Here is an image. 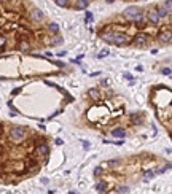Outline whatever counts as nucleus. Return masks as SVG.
Masks as SVG:
<instances>
[{
	"instance_id": "nucleus-1",
	"label": "nucleus",
	"mask_w": 172,
	"mask_h": 194,
	"mask_svg": "<svg viewBox=\"0 0 172 194\" xmlns=\"http://www.w3.org/2000/svg\"><path fill=\"white\" fill-rule=\"evenodd\" d=\"M102 40L107 41V43H110V45H115V46H124L128 43V37L124 34H120V32L102 34Z\"/></svg>"
},
{
	"instance_id": "nucleus-2",
	"label": "nucleus",
	"mask_w": 172,
	"mask_h": 194,
	"mask_svg": "<svg viewBox=\"0 0 172 194\" xmlns=\"http://www.w3.org/2000/svg\"><path fill=\"white\" fill-rule=\"evenodd\" d=\"M123 15L129 21H136V22H140L142 21V11L139 10L137 7H128L126 10H124Z\"/></svg>"
},
{
	"instance_id": "nucleus-3",
	"label": "nucleus",
	"mask_w": 172,
	"mask_h": 194,
	"mask_svg": "<svg viewBox=\"0 0 172 194\" xmlns=\"http://www.w3.org/2000/svg\"><path fill=\"white\" fill-rule=\"evenodd\" d=\"M24 135H26V131L22 127L19 126H15V127H11V131H10V138L15 143H19L24 140Z\"/></svg>"
},
{
	"instance_id": "nucleus-4",
	"label": "nucleus",
	"mask_w": 172,
	"mask_h": 194,
	"mask_svg": "<svg viewBox=\"0 0 172 194\" xmlns=\"http://www.w3.org/2000/svg\"><path fill=\"white\" fill-rule=\"evenodd\" d=\"M147 43H148V37H147V35H137L136 40H134V45L139 46V48L147 46Z\"/></svg>"
},
{
	"instance_id": "nucleus-5",
	"label": "nucleus",
	"mask_w": 172,
	"mask_h": 194,
	"mask_svg": "<svg viewBox=\"0 0 172 194\" xmlns=\"http://www.w3.org/2000/svg\"><path fill=\"white\" fill-rule=\"evenodd\" d=\"M158 41L161 45H169L171 43V32H161L159 37H158Z\"/></svg>"
},
{
	"instance_id": "nucleus-6",
	"label": "nucleus",
	"mask_w": 172,
	"mask_h": 194,
	"mask_svg": "<svg viewBox=\"0 0 172 194\" xmlns=\"http://www.w3.org/2000/svg\"><path fill=\"white\" fill-rule=\"evenodd\" d=\"M30 18H32V21L40 22L41 19H43V13H41V10H38V8H35V10L30 11Z\"/></svg>"
},
{
	"instance_id": "nucleus-7",
	"label": "nucleus",
	"mask_w": 172,
	"mask_h": 194,
	"mask_svg": "<svg viewBox=\"0 0 172 194\" xmlns=\"http://www.w3.org/2000/svg\"><path fill=\"white\" fill-rule=\"evenodd\" d=\"M147 18H148V21H150V24H153V26H156L158 22H159V19H161V18L158 16L156 11H150V13L147 15Z\"/></svg>"
},
{
	"instance_id": "nucleus-8",
	"label": "nucleus",
	"mask_w": 172,
	"mask_h": 194,
	"mask_svg": "<svg viewBox=\"0 0 172 194\" xmlns=\"http://www.w3.org/2000/svg\"><path fill=\"white\" fill-rule=\"evenodd\" d=\"M111 135H113V137H126V131L121 129V127L113 129V131H111Z\"/></svg>"
},
{
	"instance_id": "nucleus-9",
	"label": "nucleus",
	"mask_w": 172,
	"mask_h": 194,
	"mask_svg": "<svg viewBox=\"0 0 172 194\" xmlns=\"http://www.w3.org/2000/svg\"><path fill=\"white\" fill-rule=\"evenodd\" d=\"M37 153L38 154H48L49 153V146L48 145H38L37 146Z\"/></svg>"
},
{
	"instance_id": "nucleus-10",
	"label": "nucleus",
	"mask_w": 172,
	"mask_h": 194,
	"mask_svg": "<svg viewBox=\"0 0 172 194\" xmlns=\"http://www.w3.org/2000/svg\"><path fill=\"white\" fill-rule=\"evenodd\" d=\"M88 96H89L91 99H94V100L100 99V94H99V91H97V89H89V91H88Z\"/></svg>"
},
{
	"instance_id": "nucleus-11",
	"label": "nucleus",
	"mask_w": 172,
	"mask_h": 194,
	"mask_svg": "<svg viewBox=\"0 0 172 194\" xmlns=\"http://www.w3.org/2000/svg\"><path fill=\"white\" fill-rule=\"evenodd\" d=\"M105 189H107V183L105 182H99L96 184V191L97 193H105Z\"/></svg>"
},
{
	"instance_id": "nucleus-12",
	"label": "nucleus",
	"mask_w": 172,
	"mask_h": 194,
	"mask_svg": "<svg viewBox=\"0 0 172 194\" xmlns=\"http://www.w3.org/2000/svg\"><path fill=\"white\" fill-rule=\"evenodd\" d=\"M156 13H158V16L159 18H166L167 15H169V11L166 10L164 7H158V10H156Z\"/></svg>"
},
{
	"instance_id": "nucleus-13",
	"label": "nucleus",
	"mask_w": 172,
	"mask_h": 194,
	"mask_svg": "<svg viewBox=\"0 0 172 194\" xmlns=\"http://www.w3.org/2000/svg\"><path fill=\"white\" fill-rule=\"evenodd\" d=\"M88 5H89V3L83 2V0H77V3H75V8H77V10H85V8H88Z\"/></svg>"
},
{
	"instance_id": "nucleus-14",
	"label": "nucleus",
	"mask_w": 172,
	"mask_h": 194,
	"mask_svg": "<svg viewBox=\"0 0 172 194\" xmlns=\"http://www.w3.org/2000/svg\"><path fill=\"white\" fill-rule=\"evenodd\" d=\"M54 2H56V5H58V7H62V8L70 7V2H69V0H54Z\"/></svg>"
},
{
	"instance_id": "nucleus-15",
	"label": "nucleus",
	"mask_w": 172,
	"mask_h": 194,
	"mask_svg": "<svg viewBox=\"0 0 172 194\" xmlns=\"http://www.w3.org/2000/svg\"><path fill=\"white\" fill-rule=\"evenodd\" d=\"M19 49H21V51H29V49H30V45L27 43V41L22 40L21 43H19Z\"/></svg>"
},
{
	"instance_id": "nucleus-16",
	"label": "nucleus",
	"mask_w": 172,
	"mask_h": 194,
	"mask_svg": "<svg viewBox=\"0 0 172 194\" xmlns=\"http://www.w3.org/2000/svg\"><path fill=\"white\" fill-rule=\"evenodd\" d=\"M48 30H49V32H53V34H58V32H59V26L56 24V22H53V24H49V26H48Z\"/></svg>"
},
{
	"instance_id": "nucleus-17",
	"label": "nucleus",
	"mask_w": 172,
	"mask_h": 194,
	"mask_svg": "<svg viewBox=\"0 0 172 194\" xmlns=\"http://www.w3.org/2000/svg\"><path fill=\"white\" fill-rule=\"evenodd\" d=\"M59 43H62V38H61V37H54L53 40H49V45H59Z\"/></svg>"
},
{
	"instance_id": "nucleus-18",
	"label": "nucleus",
	"mask_w": 172,
	"mask_h": 194,
	"mask_svg": "<svg viewBox=\"0 0 172 194\" xmlns=\"http://www.w3.org/2000/svg\"><path fill=\"white\" fill-rule=\"evenodd\" d=\"M156 175V172H153V170H147L145 172V180H150V178H153Z\"/></svg>"
},
{
	"instance_id": "nucleus-19",
	"label": "nucleus",
	"mask_w": 172,
	"mask_h": 194,
	"mask_svg": "<svg viewBox=\"0 0 172 194\" xmlns=\"http://www.w3.org/2000/svg\"><path fill=\"white\" fill-rule=\"evenodd\" d=\"M132 123H134V124H142V123H143V118H142V116H134V118H132Z\"/></svg>"
},
{
	"instance_id": "nucleus-20",
	"label": "nucleus",
	"mask_w": 172,
	"mask_h": 194,
	"mask_svg": "<svg viewBox=\"0 0 172 194\" xmlns=\"http://www.w3.org/2000/svg\"><path fill=\"white\" fill-rule=\"evenodd\" d=\"M169 169H171V164H166V165H164V167H161V169H159V170H158V172H156V173H164V172H166V170H169Z\"/></svg>"
},
{
	"instance_id": "nucleus-21",
	"label": "nucleus",
	"mask_w": 172,
	"mask_h": 194,
	"mask_svg": "<svg viewBox=\"0 0 172 194\" xmlns=\"http://www.w3.org/2000/svg\"><path fill=\"white\" fill-rule=\"evenodd\" d=\"M161 72H162V75H166V76H169V75H171V68H169V67H166V68H162V70H161Z\"/></svg>"
},
{
	"instance_id": "nucleus-22",
	"label": "nucleus",
	"mask_w": 172,
	"mask_h": 194,
	"mask_svg": "<svg viewBox=\"0 0 172 194\" xmlns=\"http://www.w3.org/2000/svg\"><path fill=\"white\" fill-rule=\"evenodd\" d=\"M85 21H86V22H91V21H92V15H91L89 11L86 13V16H85Z\"/></svg>"
},
{
	"instance_id": "nucleus-23",
	"label": "nucleus",
	"mask_w": 172,
	"mask_h": 194,
	"mask_svg": "<svg viewBox=\"0 0 172 194\" xmlns=\"http://www.w3.org/2000/svg\"><path fill=\"white\" fill-rule=\"evenodd\" d=\"M109 164L111 165V167H117V164H120V161H118V159H115V161H109Z\"/></svg>"
},
{
	"instance_id": "nucleus-24",
	"label": "nucleus",
	"mask_w": 172,
	"mask_h": 194,
	"mask_svg": "<svg viewBox=\"0 0 172 194\" xmlns=\"http://www.w3.org/2000/svg\"><path fill=\"white\" fill-rule=\"evenodd\" d=\"M105 56H109V51H107V49H102V53H99V57H105Z\"/></svg>"
},
{
	"instance_id": "nucleus-25",
	"label": "nucleus",
	"mask_w": 172,
	"mask_h": 194,
	"mask_svg": "<svg viewBox=\"0 0 172 194\" xmlns=\"http://www.w3.org/2000/svg\"><path fill=\"white\" fill-rule=\"evenodd\" d=\"M171 5H172L171 0H166V10H167V11H171Z\"/></svg>"
},
{
	"instance_id": "nucleus-26",
	"label": "nucleus",
	"mask_w": 172,
	"mask_h": 194,
	"mask_svg": "<svg viewBox=\"0 0 172 194\" xmlns=\"http://www.w3.org/2000/svg\"><path fill=\"white\" fill-rule=\"evenodd\" d=\"M100 173H102V169L100 167H96L94 169V175H100Z\"/></svg>"
},
{
	"instance_id": "nucleus-27",
	"label": "nucleus",
	"mask_w": 172,
	"mask_h": 194,
	"mask_svg": "<svg viewBox=\"0 0 172 194\" xmlns=\"http://www.w3.org/2000/svg\"><path fill=\"white\" fill-rule=\"evenodd\" d=\"M128 186H121V188H120V193H128Z\"/></svg>"
},
{
	"instance_id": "nucleus-28",
	"label": "nucleus",
	"mask_w": 172,
	"mask_h": 194,
	"mask_svg": "<svg viewBox=\"0 0 172 194\" xmlns=\"http://www.w3.org/2000/svg\"><path fill=\"white\" fill-rule=\"evenodd\" d=\"M5 41H7V40H5V38H3V37H2V35H0V46H3V45H5Z\"/></svg>"
},
{
	"instance_id": "nucleus-29",
	"label": "nucleus",
	"mask_w": 172,
	"mask_h": 194,
	"mask_svg": "<svg viewBox=\"0 0 172 194\" xmlns=\"http://www.w3.org/2000/svg\"><path fill=\"white\" fill-rule=\"evenodd\" d=\"M83 146H85V148H89V142H83Z\"/></svg>"
},
{
	"instance_id": "nucleus-30",
	"label": "nucleus",
	"mask_w": 172,
	"mask_h": 194,
	"mask_svg": "<svg viewBox=\"0 0 172 194\" xmlns=\"http://www.w3.org/2000/svg\"><path fill=\"white\" fill-rule=\"evenodd\" d=\"M124 76H126L128 80H132V75H131V73H126V75H124Z\"/></svg>"
},
{
	"instance_id": "nucleus-31",
	"label": "nucleus",
	"mask_w": 172,
	"mask_h": 194,
	"mask_svg": "<svg viewBox=\"0 0 172 194\" xmlns=\"http://www.w3.org/2000/svg\"><path fill=\"white\" fill-rule=\"evenodd\" d=\"M66 54H67V51H61V53L58 54V56H61V57H62V56H66Z\"/></svg>"
},
{
	"instance_id": "nucleus-32",
	"label": "nucleus",
	"mask_w": 172,
	"mask_h": 194,
	"mask_svg": "<svg viewBox=\"0 0 172 194\" xmlns=\"http://www.w3.org/2000/svg\"><path fill=\"white\" fill-rule=\"evenodd\" d=\"M105 2H107V3H113L115 0H105Z\"/></svg>"
},
{
	"instance_id": "nucleus-33",
	"label": "nucleus",
	"mask_w": 172,
	"mask_h": 194,
	"mask_svg": "<svg viewBox=\"0 0 172 194\" xmlns=\"http://www.w3.org/2000/svg\"><path fill=\"white\" fill-rule=\"evenodd\" d=\"M70 194H78L77 191H70Z\"/></svg>"
},
{
	"instance_id": "nucleus-34",
	"label": "nucleus",
	"mask_w": 172,
	"mask_h": 194,
	"mask_svg": "<svg viewBox=\"0 0 172 194\" xmlns=\"http://www.w3.org/2000/svg\"><path fill=\"white\" fill-rule=\"evenodd\" d=\"M83 2H86V3H89V0H83Z\"/></svg>"
}]
</instances>
